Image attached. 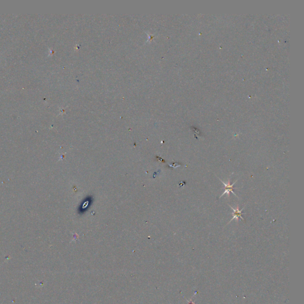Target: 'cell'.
Returning a JSON list of instances; mask_svg holds the SVG:
<instances>
[{"label": "cell", "mask_w": 304, "mask_h": 304, "mask_svg": "<svg viewBox=\"0 0 304 304\" xmlns=\"http://www.w3.org/2000/svg\"><path fill=\"white\" fill-rule=\"evenodd\" d=\"M219 179L222 181V182L223 183V184L224 185V187H225V191H224V192L223 193V194L220 196V198L222 197V196H223L224 194H228V195L229 196V195H230V192H231L233 193L235 195H236V196H237V195L235 194V192H233V189L234 188L233 187V185L235 184V183H236V182H237L238 180H237L236 181H235L234 183H233L232 184H230V181H229L228 182L226 183V182H223L222 180H221L220 178H219Z\"/></svg>", "instance_id": "obj_1"}, {"label": "cell", "mask_w": 304, "mask_h": 304, "mask_svg": "<svg viewBox=\"0 0 304 304\" xmlns=\"http://www.w3.org/2000/svg\"><path fill=\"white\" fill-rule=\"evenodd\" d=\"M230 207H231V208L233 210V213H232V214L233 215V218L231 219V220L229 222V223H230L231 222H232V220L234 219H236L237 220H238L239 218H241L243 220H244V219H243V218H242V214H245V213H242V210H243V209H241V210H239V207H238V206L237 207V209H234V208H233L232 206H230Z\"/></svg>", "instance_id": "obj_2"}]
</instances>
